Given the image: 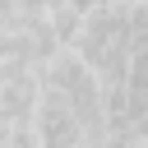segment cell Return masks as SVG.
Instances as JSON below:
<instances>
[{
	"mask_svg": "<svg viewBox=\"0 0 148 148\" xmlns=\"http://www.w3.org/2000/svg\"><path fill=\"white\" fill-rule=\"evenodd\" d=\"M32 134L37 148H97L83 130V120L51 92H37V111H32Z\"/></svg>",
	"mask_w": 148,
	"mask_h": 148,
	"instance_id": "cell-1",
	"label": "cell"
},
{
	"mask_svg": "<svg viewBox=\"0 0 148 148\" xmlns=\"http://www.w3.org/2000/svg\"><path fill=\"white\" fill-rule=\"evenodd\" d=\"M37 69H23L14 79L0 83V120L5 125H28L32 111H37Z\"/></svg>",
	"mask_w": 148,
	"mask_h": 148,
	"instance_id": "cell-2",
	"label": "cell"
},
{
	"mask_svg": "<svg viewBox=\"0 0 148 148\" xmlns=\"http://www.w3.org/2000/svg\"><path fill=\"white\" fill-rule=\"evenodd\" d=\"M74 14H92V9H106V5H120V0H65Z\"/></svg>",
	"mask_w": 148,
	"mask_h": 148,
	"instance_id": "cell-3",
	"label": "cell"
},
{
	"mask_svg": "<svg viewBox=\"0 0 148 148\" xmlns=\"http://www.w3.org/2000/svg\"><path fill=\"white\" fill-rule=\"evenodd\" d=\"M120 5H143V0H120Z\"/></svg>",
	"mask_w": 148,
	"mask_h": 148,
	"instance_id": "cell-4",
	"label": "cell"
},
{
	"mask_svg": "<svg viewBox=\"0 0 148 148\" xmlns=\"http://www.w3.org/2000/svg\"><path fill=\"white\" fill-rule=\"evenodd\" d=\"M0 148H9V143H0Z\"/></svg>",
	"mask_w": 148,
	"mask_h": 148,
	"instance_id": "cell-5",
	"label": "cell"
}]
</instances>
